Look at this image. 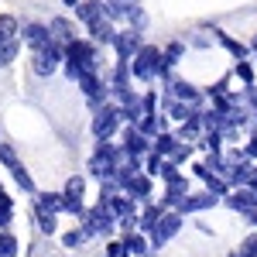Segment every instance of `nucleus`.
Returning <instances> with one entry per match:
<instances>
[{"label":"nucleus","mask_w":257,"mask_h":257,"mask_svg":"<svg viewBox=\"0 0 257 257\" xmlns=\"http://www.w3.org/2000/svg\"><path fill=\"white\" fill-rule=\"evenodd\" d=\"M96 69V41H69L65 45V72H69V79L79 82L82 72H93Z\"/></svg>","instance_id":"obj_1"},{"label":"nucleus","mask_w":257,"mask_h":257,"mask_svg":"<svg viewBox=\"0 0 257 257\" xmlns=\"http://www.w3.org/2000/svg\"><path fill=\"white\" fill-rule=\"evenodd\" d=\"M123 158H127L123 148H113L110 141H96V151H93V158H89V175L117 178V168H120V161H123Z\"/></svg>","instance_id":"obj_2"},{"label":"nucleus","mask_w":257,"mask_h":257,"mask_svg":"<svg viewBox=\"0 0 257 257\" xmlns=\"http://www.w3.org/2000/svg\"><path fill=\"white\" fill-rule=\"evenodd\" d=\"M131 69H134V79L141 82L158 79L161 69H165V52H158L155 45H141V52L131 59Z\"/></svg>","instance_id":"obj_3"},{"label":"nucleus","mask_w":257,"mask_h":257,"mask_svg":"<svg viewBox=\"0 0 257 257\" xmlns=\"http://www.w3.org/2000/svg\"><path fill=\"white\" fill-rule=\"evenodd\" d=\"M120 120H123L120 106H113V103L96 106V110H93V138H96V141H110L113 134H117Z\"/></svg>","instance_id":"obj_4"},{"label":"nucleus","mask_w":257,"mask_h":257,"mask_svg":"<svg viewBox=\"0 0 257 257\" xmlns=\"http://www.w3.org/2000/svg\"><path fill=\"white\" fill-rule=\"evenodd\" d=\"M59 62H65V45L52 38L45 48H38L31 55V69H35V76H52L59 69Z\"/></svg>","instance_id":"obj_5"},{"label":"nucleus","mask_w":257,"mask_h":257,"mask_svg":"<svg viewBox=\"0 0 257 257\" xmlns=\"http://www.w3.org/2000/svg\"><path fill=\"white\" fill-rule=\"evenodd\" d=\"M113 223H120V219L106 202H99L96 209H86V213H82V230H86V237H96V233L103 237V233H110Z\"/></svg>","instance_id":"obj_6"},{"label":"nucleus","mask_w":257,"mask_h":257,"mask_svg":"<svg viewBox=\"0 0 257 257\" xmlns=\"http://www.w3.org/2000/svg\"><path fill=\"white\" fill-rule=\"evenodd\" d=\"M79 86H82V93H86V99H89V106H93V110L106 103V93H110V89L103 86V79L96 76V69H93V72H82Z\"/></svg>","instance_id":"obj_7"},{"label":"nucleus","mask_w":257,"mask_h":257,"mask_svg":"<svg viewBox=\"0 0 257 257\" xmlns=\"http://www.w3.org/2000/svg\"><path fill=\"white\" fill-rule=\"evenodd\" d=\"M178 230H182V213H178V209L165 213V216H161V223L155 226V233H151V247H161L165 240H172V237H175Z\"/></svg>","instance_id":"obj_8"},{"label":"nucleus","mask_w":257,"mask_h":257,"mask_svg":"<svg viewBox=\"0 0 257 257\" xmlns=\"http://www.w3.org/2000/svg\"><path fill=\"white\" fill-rule=\"evenodd\" d=\"M226 206L237 209V213H254L257 209V189L254 185H237V189L226 196Z\"/></svg>","instance_id":"obj_9"},{"label":"nucleus","mask_w":257,"mask_h":257,"mask_svg":"<svg viewBox=\"0 0 257 257\" xmlns=\"http://www.w3.org/2000/svg\"><path fill=\"white\" fill-rule=\"evenodd\" d=\"M113 48H117L120 59H134L141 52V31L138 28H131V31H117L113 35Z\"/></svg>","instance_id":"obj_10"},{"label":"nucleus","mask_w":257,"mask_h":257,"mask_svg":"<svg viewBox=\"0 0 257 257\" xmlns=\"http://www.w3.org/2000/svg\"><path fill=\"white\" fill-rule=\"evenodd\" d=\"M123 151H127V155H134V158H141V155H148V151H151V138H148V134H141L138 123H131V127L123 131Z\"/></svg>","instance_id":"obj_11"},{"label":"nucleus","mask_w":257,"mask_h":257,"mask_svg":"<svg viewBox=\"0 0 257 257\" xmlns=\"http://www.w3.org/2000/svg\"><path fill=\"white\" fill-rule=\"evenodd\" d=\"M209 206H216V192H199V196H185L178 202L175 209L185 216V213H199V209H209Z\"/></svg>","instance_id":"obj_12"},{"label":"nucleus","mask_w":257,"mask_h":257,"mask_svg":"<svg viewBox=\"0 0 257 257\" xmlns=\"http://www.w3.org/2000/svg\"><path fill=\"white\" fill-rule=\"evenodd\" d=\"M21 38L31 45V52H38V48H45V45L52 41V28H45V24H28Z\"/></svg>","instance_id":"obj_13"},{"label":"nucleus","mask_w":257,"mask_h":257,"mask_svg":"<svg viewBox=\"0 0 257 257\" xmlns=\"http://www.w3.org/2000/svg\"><path fill=\"white\" fill-rule=\"evenodd\" d=\"M89 28V38L96 41V45H113V21L110 18H99V21H93V24H86Z\"/></svg>","instance_id":"obj_14"},{"label":"nucleus","mask_w":257,"mask_h":257,"mask_svg":"<svg viewBox=\"0 0 257 257\" xmlns=\"http://www.w3.org/2000/svg\"><path fill=\"white\" fill-rule=\"evenodd\" d=\"M76 18L86 21V24H93V21L106 18V4H103V0H79V7H76Z\"/></svg>","instance_id":"obj_15"},{"label":"nucleus","mask_w":257,"mask_h":257,"mask_svg":"<svg viewBox=\"0 0 257 257\" xmlns=\"http://www.w3.org/2000/svg\"><path fill=\"white\" fill-rule=\"evenodd\" d=\"M123 192H127L131 199H148L151 196V175L144 172V175L127 178V182H123Z\"/></svg>","instance_id":"obj_16"},{"label":"nucleus","mask_w":257,"mask_h":257,"mask_svg":"<svg viewBox=\"0 0 257 257\" xmlns=\"http://www.w3.org/2000/svg\"><path fill=\"white\" fill-rule=\"evenodd\" d=\"M168 89H172V96H175V99L196 103V106H199V99H202V96H199V89H196V86H189L185 79H168Z\"/></svg>","instance_id":"obj_17"},{"label":"nucleus","mask_w":257,"mask_h":257,"mask_svg":"<svg viewBox=\"0 0 257 257\" xmlns=\"http://www.w3.org/2000/svg\"><path fill=\"white\" fill-rule=\"evenodd\" d=\"M161 216H165V206H148L144 213H141V219H138V226H141V233H155V226L161 223Z\"/></svg>","instance_id":"obj_18"},{"label":"nucleus","mask_w":257,"mask_h":257,"mask_svg":"<svg viewBox=\"0 0 257 257\" xmlns=\"http://www.w3.org/2000/svg\"><path fill=\"white\" fill-rule=\"evenodd\" d=\"M199 131H206V127H202V113L196 110L189 120H182V127H178V141H196Z\"/></svg>","instance_id":"obj_19"},{"label":"nucleus","mask_w":257,"mask_h":257,"mask_svg":"<svg viewBox=\"0 0 257 257\" xmlns=\"http://www.w3.org/2000/svg\"><path fill=\"white\" fill-rule=\"evenodd\" d=\"M48 28H52V38H55V41H62V45L76 41V28H72V24H69L65 18H55L52 24H48Z\"/></svg>","instance_id":"obj_20"},{"label":"nucleus","mask_w":257,"mask_h":257,"mask_svg":"<svg viewBox=\"0 0 257 257\" xmlns=\"http://www.w3.org/2000/svg\"><path fill=\"white\" fill-rule=\"evenodd\" d=\"M175 148H178V138H175V134H165V131L151 141V151H158V155H165V158H172Z\"/></svg>","instance_id":"obj_21"},{"label":"nucleus","mask_w":257,"mask_h":257,"mask_svg":"<svg viewBox=\"0 0 257 257\" xmlns=\"http://www.w3.org/2000/svg\"><path fill=\"white\" fill-rule=\"evenodd\" d=\"M62 209V196L59 192H41L35 199V213H59Z\"/></svg>","instance_id":"obj_22"},{"label":"nucleus","mask_w":257,"mask_h":257,"mask_svg":"<svg viewBox=\"0 0 257 257\" xmlns=\"http://www.w3.org/2000/svg\"><path fill=\"white\" fill-rule=\"evenodd\" d=\"M7 172L14 175V182H18L21 192H35V182H31V175H28V168L21 165V161H14V165H7Z\"/></svg>","instance_id":"obj_23"},{"label":"nucleus","mask_w":257,"mask_h":257,"mask_svg":"<svg viewBox=\"0 0 257 257\" xmlns=\"http://www.w3.org/2000/svg\"><path fill=\"white\" fill-rule=\"evenodd\" d=\"M134 202H138V199H131L127 192H123V196H113V199H110V209L117 213V219L134 216Z\"/></svg>","instance_id":"obj_24"},{"label":"nucleus","mask_w":257,"mask_h":257,"mask_svg":"<svg viewBox=\"0 0 257 257\" xmlns=\"http://www.w3.org/2000/svg\"><path fill=\"white\" fill-rule=\"evenodd\" d=\"M18 48H21V38L14 35V38H7L4 45H0V69L4 65H11V62L18 59Z\"/></svg>","instance_id":"obj_25"},{"label":"nucleus","mask_w":257,"mask_h":257,"mask_svg":"<svg viewBox=\"0 0 257 257\" xmlns=\"http://www.w3.org/2000/svg\"><path fill=\"white\" fill-rule=\"evenodd\" d=\"M158 127H161V120L155 117V113H144V117L138 120V131H141V134H148V138H158V134H161Z\"/></svg>","instance_id":"obj_26"},{"label":"nucleus","mask_w":257,"mask_h":257,"mask_svg":"<svg viewBox=\"0 0 257 257\" xmlns=\"http://www.w3.org/2000/svg\"><path fill=\"white\" fill-rule=\"evenodd\" d=\"M123 243L131 247V254L151 257V254H148V240H144V233H127V237H123Z\"/></svg>","instance_id":"obj_27"},{"label":"nucleus","mask_w":257,"mask_h":257,"mask_svg":"<svg viewBox=\"0 0 257 257\" xmlns=\"http://www.w3.org/2000/svg\"><path fill=\"white\" fill-rule=\"evenodd\" d=\"M161 165H165V155H158V151H148V158H144V172L155 178V175H161Z\"/></svg>","instance_id":"obj_28"},{"label":"nucleus","mask_w":257,"mask_h":257,"mask_svg":"<svg viewBox=\"0 0 257 257\" xmlns=\"http://www.w3.org/2000/svg\"><path fill=\"white\" fill-rule=\"evenodd\" d=\"M14 35H18V21L11 18V14H0V45L7 38H14Z\"/></svg>","instance_id":"obj_29"},{"label":"nucleus","mask_w":257,"mask_h":257,"mask_svg":"<svg viewBox=\"0 0 257 257\" xmlns=\"http://www.w3.org/2000/svg\"><path fill=\"white\" fill-rule=\"evenodd\" d=\"M14 254H18V240H14V233L0 230V257H14Z\"/></svg>","instance_id":"obj_30"},{"label":"nucleus","mask_w":257,"mask_h":257,"mask_svg":"<svg viewBox=\"0 0 257 257\" xmlns=\"http://www.w3.org/2000/svg\"><path fill=\"white\" fill-rule=\"evenodd\" d=\"M82 192H86V182H82L79 175H72L69 182H65V192H62V196H69V199H82Z\"/></svg>","instance_id":"obj_31"},{"label":"nucleus","mask_w":257,"mask_h":257,"mask_svg":"<svg viewBox=\"0 0 257 257\" xmlns=\"http://www.w3.org/2000/svg\"><path fill=\"white\" fill-rule=\"evenodd\" d=\"M216 38L223 41V48H226V52H233L237 59H247V48H243L240 41H233V38H230V35H219V31H216Z\"/></svg>","instance_id":"obj_32"},{"label":"nucleus","mask_w":257,"mask_h":257,"mask_svg":"<svg viewBox=\"0 0 257 257\" xmlns=\"http://www.w3.org/2000/svg\"><path fill=\"white\" fill-rule=\"evenodd\" d=\"M14 219V199H0V230H7Z\"/></svg>","instance_id":"obj_33"},{"label":"nucleus","mask_w":257,"mask_h":257,"mask_svg":"<svg viewBox=\"0 0 257 257\" xmlns=\"http://www.w3.org/2000/svg\"><path fill=\"white\" fill-rule=\"evenodd\" d=\"M230 257H257V233L243 240V243H240V247H237V250H233Z\"/></svg>","instance_id":"obj_34"},{"label":"nucleus","mask_w":257,"mask_h":257,"mask_svg":"<svg viewBox=\"0 0 257 257\" xmlns=\"http://www.w3.org/2000/svg\"><path fill=\"white\" fill-rule=\"evenodd\" d=\"M35 216H38L41 233H55V213H35Z\"/></svg>","instance_id":"obj_35"},{"label":"nucleus","mask_w":257,"mask_h":257,"mask_svg":"<svg viewBox=\"0 0 257 257\" xmlns=\"http://www.w3.org/2000/svg\"><path fill=\"white\" fill-rule=\"evenodd\" d=\"M189 158H192V144L178 141V148H175V155H172V161H175V165H182V161H189Z\"/></svg>","instance_id":"obj_36"},{"label":"nucleus","mask_w":257,"mask_h":257,"mask_svg":"<svg viewBox=\"0 0 257 257\" xmlns=\"http://www.w3.org/2000/svg\"><path fill=\"white\" fill-rule=\"evenodd\" d=\"M237 76L247 82V86H254V69H250V62H243V59L237 62Z\"/></svg>","instance_id":"obj_37"},{"label":"nucleus","mask_w":257,"mask_h":257,"mask_svg":"<svg viewBox=\"0 0 257 257\" xmlns=\"http://www.w3.org/2000/svg\"><path fill=\"white\" fill-rule=\"evenodd\" d=\"M82 240H86V230H72V233L62 237V247H79Z\"/></svg>","instance_id":"obj_38"},{"label":"nucleus","mask_w":257,"mask_h":257,"mask_svg":"<svg viewBox=\"0 0 257 257\" xmlns=\"http://www.w3.org/2000/svg\"><path fill=\"white\" fill-rule=\"evenodd\" d=\"M106 257H131V247H127L123 240H117V243L106 247Z\"/></svg>","instance_id":"obj_39"},{"label":"nucleus","mask_w":257,"mask_h":257,"mask_svg":"<svg viewBox=\"0 0 257 257\" xmlns=\"http://www.w3.org/2000/svg\"><path fill=\"white\" fill-rule=\"evenodd\" d=\"M0 161H4V165H14V161H18V155H14L11 144H0Z\"/></svg>","instance_id":"obj_40"},{"label":"nucleus","mask_w":257,"mask_h":257,"mask_svg":"<svg viewBox=\"0 0 257 257\" xmlns=\"http://www.w3.org/2000/svg\"><path fill=\"white\" fill-rule=\"evenodd\" d=\"M144 113H155V106H158V96H155V93H144Z\"/></svg>","instance_id":"obj_41"},{"label":"nucleus","mask_w":257,"mask_h":257,"mask_svg":"<svg viewBox=\"0 0 257 257\" xmlns=\"http://www.w3.org/2000/svg\"><path fill=\"white\" fill-rule=\"evenodd\" d=\"M243 151H247V158H250V161H257V134L247 141V148H243Z\"/></svg>","instance_id":"obj_42"},{"label":"nucleus","mask_w":257,"mask_h":257,"mask_svg":"<svg viewBox=\"0 0 257 257\" xmlns=\"http://www.w3.org/2000/svg\"><path fill=\"white\" fill-rule=\"evenodd\" d=\"M247 216H250V223H254V226H257V209H254V213H247Z\"/></svg>","instance_id":"obj_43"},{"label":"nucleus","mask_w":257,"mask_h":257,"mask_svg":"<svg viewBox=\"0 0 257 257\" xmlns=\"http://www.w3.org/2000/svg\"><path fill=\"white\" fill-rule=\"evenodd\" d=\"M65 7H79V0H65Z\"/></svg>","instance_id":"obj_44"},{"label":"nucleus","mask_w":257,"mask_h":257,"mask_svg":"<svg viewBox=\"0 0 257 257\" xmlns=\"http://www.w3.org/2000/svg\"><path fill=\"white\" fill-rule=\"evenodd\" d=\"M0 199H11V196H7V192H4V185H0Z\"/></svg>","instance_id":"obj_45"},{"label":"nucleus","mask_w":257,"mask_h":257,"mask_svg":"<svg viewBox=\"0 0 257 257\" xmlns=\"http://www.w3.org/2000/svg\"><path fill=\"white\" fill-rule=\"evenodd\" d=\"M250 185H254V189H257V172H254V178H250Z\"/></svg>","instance_id":"obj_46"},{"label":"nucleus","mask_w":257,"mask_h":257,"mask_svg":"<svg viewBox=\"0 0 257 257\" xmlns=\"http://www.w3.org/2000/svg\"><path fill=\"white\" fill-rule=\"evenodd\" d=\"M254 52H257V38H254Z\"/></svg>","instance_id":"obj_47"}]
</instances>
